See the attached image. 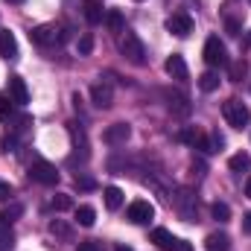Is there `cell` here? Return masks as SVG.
I'll return each mask as SVG.
<instances>
[{
	"mask_svg": "<svg viewBox=\"0 0 251 251\" xmlns=\"http://www.w3.org/2000/svg\"><path fill=\"white\" fill-rule=\"evenodd\" d=\"M222 117L228 120V126H234V128H243V126L251 123V108L243 102V100L231 97V100H225V102H222Z\"/></svg>",
	"mask_w": 251,
	"mask_h": 251,
	"instance_id": "6da1fadb",
	"label": "cell"
},
{
	"mask_svg": "<svg viewBox=\"0 0 251 251\" xmlns=\"http://www.w3.org/2000/svg\"><path fill=\"white\" fill-rule=\"evenodd\" d=\"M120 53H123L131 64H137V67H140V64H146V50H143V41H140L134 32H128V29H126L123 38H120Z\"/></svg>",
	"mask_w": 251,
	"mask_h": 251,
	"instance_id": "7a4b0ae2",
	"label": "cell"
},
{
	"mask_svg": "<svg viewBox=\"0 0 251 251\" xmlns=\"http://www.w3.org/2000/svg\"><path fill=\"white\" fill-rule=\"evenodd\" d=\"M204 62L210 64V67H225L228 62V50H225V44L219 41V35H210L207 41H204Z\"/></svg>",
	"mask_w": 251,
	"mask_h": 251,
	"instance_id": "3957f363",
	"label": "cell"
},
{
	"mask_svg": "<svg viewBox=\"0 0 251 251\" xmlns=\"http://www.w3.org/2000/svg\"><path fill=\"white\" fill-rule=\"evenodd\" d=\"M59 38H62V26H56V24H41V26L29 29V41L32 44H41V47L59 44Z\"/></svg>",
	"mask_w": 251,
	"mask_h": 251,
	"instance_id": "277c9868",
	"label": "cell"
},
{
	"mask_svg": "<svg viewBox=\"0 0 251 251\" xmlns=\"http://www.w3.org/2000/svg\"><path fill=\"white\" fill-rule=\"evenodd\" d=\"M29 176H32V181H38V184H44V187L59 184V173H56V167L47 164V161H35V164L29 167Z\"/></svg>",
	"mask_w": 251,
	"mask_h": 251,
	"instance_id": "5b68a950",
	"label": "cell"
},
{
	"mask_svg": "<svg viewBox=\"0 0 251 251\" xmlns=\"http://www.w3.org/2000/svg\"><path fill=\"white\" fill-rule=\"evenodd\" d=\"M164 97H167V105H170V111L176 114V117H190V111H193V102H190V97L184 91H164Z\"/></svg>",
	"mask_w": 251,
	"mask_h": 251,
	"instance_id": "8992f818",
	"label": "cell"
},
{
	"mask_svg": "<svg viewBox=\"0 0 251 251\" xmlns=\"http://www.w3.org/2000/svg\"><path fill=\"white\" fill-rule=\"evenodd\" d=\"M126 216H128V222H134V225H143V222H149V219L155 216V207H152V201H143V199H137V201H131V204H128Z\"/></svg>",
	"mask_w": 251,
	"mask_h": 251,
	"instance_id": "52a82bcc",
	"label": "cell"
},
{
	"mask_svg": "<svg viewBox=\"0 0 251 251\" xmlns=\"http://www.w3.org/2000/svg\"><path fill=\"white\" fill-rule=\"evenodd\" d=\"M167 29H170L173 35H178V38H187L190 32H193V18H190L187 12H176V15H170Z\"/></svg>",
	"mask_w": 251,
	"mask_h": 251,
	"instance_id": "ba28073f",
	"label": "cell"
},
{
	"mask_svg": "<svg viewBox=\"0 0 251 251\" xmlns=\"http://www.w3.org/2000/svg\"><path fill=\"white\" fill-rule=\"evenodd\" d=\"M91 100H94L97 108H111V105H114V91H111V85H102V82L91 85Z\"/></svg>",
	"mask_w": 251,
	"mask_h": 251,
	"instance_id": "9c48e42d",
	"label": "cell"
},
{
	"mask_svg": "<svg viewBox=\"0 0 251 251\" xmlns=\"http://www.w3.org/2000/svg\"><path fill=\"white\" fill-rule=\"evenodd\" d=\"M128 134H131V126L128 123H111L108 128H105V143L108 146H120V143H126L128 140Z\"/></svg>",
	"mask_w": 251,
	"mask_h": 251,
	"instance_id": "30bf717a",
	"label": "cell"
},
{
	"mask_svg": "<svg viewBox=\"0 0 251 251\" xmlns=\"http://www.w3.org/2000/svg\"><path fill=\"white\" fill-rule=\"evenodd\" d=\"M9 100L18 102V105H26L29 102V91H26V82L21 76H12L9 79Z\"/></svg>",
	"mask_w": 251,
	"mask_h": 251,
	"instance_id": "8fae6325",
	"label": "cell"
},
{
	"mask_svg": "<svg viewBox=\"0 0 251 251\" xmlns=\"http://www.w3.org/2000/svg\"><path fill=\"white\" fill-rule=\"evenodd\" d=\"M82 12H85V21L88 24H102L105 21V9L100 0H85L82 3Z\"/></svg>",
	"mask_w": 251,
	"mask_h": 251,
	"instance_id": "7c38bea8",
	"label": "cell"
},
{
	"mask_svg": "<svg viewBox=\"0 0 251 251\" xmlns=\"http://www.w3.org/2000/svg\"><path fill=\"white\" fill-rule=\"evenodd\" d=\"M67 131H70V140H73L76 152L82 149V155L88 158V134H85V128H82V126H79L76 120H73V123H67Z\"/></svg>",
	"mask_w": 251,
	"mask_h": 251,
	"instance_id": "4fadbf2b",
	"label": "cell"
},
{
	"mask_svg": "<svg viewBox=\"0 0 251 251\" xmlns=\"http://www.w3.org/2000/svg\"><path fill=\"white\" fill-rule=\"evenodd\" d=\"M164 67H167V73H170L173 79H178V82H184V79H187V64H184V59H181L178 53H173V56L167 59Z\"/></svg>",
	"mask_w": 251,
	"mask_h": 251,
	"instance_id": "5bb4252c",
	"label": "cell"
},
{
	"mask_svg": "<svg viewBox=\"0 0 251 251\" xmlns=\"http://www.w3.org/2000/svg\"><path fill=\"white\" fill-rule=\"evenodd\" d=\"M0 56L3 59H18V41L9 29H0Z\"/></svg>",
	"mask_w": 251,
	"mask_h": 251,
	"instance_id": "9a60e30c",
	"label": "cell"
},
{
	"mask_svg": "<svg viewBox=\"0 0 251 251\" xmlns=\"http://www.w3.org/2000/svg\"><path fill=\"white\" fill-rule=\"evenodd\" d=\"M152 243L161 251H176V243H178V240H176L167 228H155V231H152Z\"/></svg>",
	"mask_w": 251,
	"mask_h": 251,
	"instance_id": "2e32d148",
	"label": "cell"
},
{
	"mask_svg": "<svg viewBox=\"0 0 251 251\" xmlns=\"http://www.w3.org/2000/svg\"><path fill=\"white\" fill-rule=\"evenodd\" d=\"M204 249L207 251H228L231 249V240H228V234L216 231V234H210V237L204 240Z\"/></svg>",
	"mask_w": 251,
	"mask_h": 251,
	"instance_id": "e0dca14e",
	"label": "cell"
},
{
	"mask_svg": "<svg viewBox=\"0 0 251 251\" xmlns=\"http://www.w3.org/2000/svg\"><path fill=\"white\" fill-rule=\"evenodd\" d=\"M105 24H108L111 32H126V18L120 9H108L105 12Z\"/></svg>",
	"mask_w": 251,
	"mask_h": 251,
	"instance_id": "ac0fdd59",
	"label": "cell"
},
{
	"mask_svg": "<svg viewBox=\"0 0 251 251\" xmlns=\"http://www.w3.org/2000/svg\"><path fill=\"white\" fill-rule=\"evenodd\" d=\"M76 222H79L82 228H91V225L97 222V210H94L91 204H79V207H76Z\"/></svg>",
	"mask_w": 251,
	"mask_h": 251,
	"instance_id": "d6986e66",
	"label": "cell"
},
{
	"mask_svg": "<svg viewBox=\"0 0 251 251\" xmlns=\"http://www.w3.org/2000/svg\"><path fill=\"white\" fill-rule=\"evenodd\" d=\"M246 76H249V62L246 59H237V62L228 64V79L231 82H243Z\"/></svg>",
	"mask_w": 251,
	"mask_h": 251,
	"instance_id": "ffe728a7",
	"label": "cell"
},
{
	"mask_svg": "<svg viewBox=\"0 0 251 251\" xmlns=\"http://www.w3.org/2000/svg\"><path fill=\"white\" fill-rule=\"evenodd\" d=\"M105 207H108V210H120V207H123V190L120 187H105Z\"/></svg>",
	"mask_w": 251,
	"mask_h": 251,
	"instance_id": "44dd1931",
	"label": "cell"
},
{
	"mask_svg": "<svg viewBox=\"0 0 251 251\" xmlns=\"http://www.w3.org/2000/svg\"><path fill=\"white\" fill-rule=\"evenodd\" d=\"M199 88H201L204 94H210V91H216V88H219V73H213V70H207V73H201V76H199Z\"/></svg>",
	"mask_w": 251,
	"mask_h": 251,
	"instance_id": "7402d4cb",
	"label": "cell"
},
{
	"mask_svg": "<svg viewBox=\"0 0 251 251\" xmlns=\"http://www.w3.org/2000/svg\"><path fill=\"white\" fill-rule=\"evenodd\" d=\"M228 167H231L234 173H243V170H249V167H251V155H249V152H237V155H231Z\"/></svg>",
	"mask_w": 251,
	"mask_h": 251,
	"instance_id": "603a6c76",
	"label": "cell"
},
{
	"mask_svg": "<svg viewBox=\"0 0 251 251\" xmlns=\"http://www.w3.org/2000/svg\"><path fill=\"white\" fill-rule=\"evenodd\" d=\"M21 213H24V207H21V204H12V207L0 210V228H9V225H12Z\"/></svg>",
	"mask_w": 251,
	"mask_h": 251,
	"instance_id": "cb8c5ba5",
	"label": "cell"
},
{
	"mask_svg": "<svg viewBox=\"0 0 251 251\" xmlns=\"http://www.w3.org/2000/svg\"><path fill=\"white\" fill-rule=\"evenodd\" d=\"M50 234H56V237H64V240H70V237H73V228H70L67 222H62V219H53V222H50Z\"/></svg>",
	"mask_w": 251,
	"mask_h": 251,
	"instance_id": "d4e9b609",
	"label": "cell"
},
{
	"mask_svg": "<svg viewBox=\"0 0 251 251\" xmlns=\"http://www.w3.org/2000/svg\"><path fill=\"white\" fill-rule=\"evenodd\" d=\"M210 213H213V219H216V222H228V219H231V207H228L225 201H213Z\"/></svg>",
	"mask_w": 251,
	"mask_h": 251,
	"instance_id": "484cf974",
	"label": "cell"
},
{
	"mask_svg": "<svg viewBox=\"0 0 251 251\" xmlns=\"http://www.w3.org/2000/svg\"><path fill=\"white\" fill-rule=\"evenodd\" d=\"M196 137H199V128H196V126H187V128L178 131V140L187 143V146H196Z\"/></svg>",
	"mask_w": 251,
	"mask_h": 251,
	"instance_id": "4316f807",
	"label": "cell"
},
{
	"mask_svg": "<svg viewBox=\"0 0 251 251\" xmlns=\"http://www.w3.org/2000/svg\"><path fill=\"white\" fill-rule=\"evenodd\" d=\"M91 50H94V38L85 32V35L79 38V56H91Z\"/></svg>",
	"mask_w": 251,
	"mask_h": 251,
	"instance_id": "83f0119b",
	"label": "cell"
},
{
	"mask_svg": "<svg viewBox=\"0 0 251 251\" xmlns=\"http://www.w3.org/2000/svg\"><path fill=\"white\" fill-rule=\"evenodd\" d=\"M50 207H53V210H67V207H70V196H64V193H59V196H53Z\"/></svg>",
	"mask_w": 251,
	"mask_h": 251,
	"instance_id": "f1b7e54d",
	"label": "cell"
},
{
	"mask_svg": "<svg viewBox=\"0 0 251 251\" xmlns=\"http://www.w3.org/2000/svg\"><path fill=\"white\" fill-rule=\"evenodd\" d=\"M0 120H12V100L0 94Z\"/></svg>",
	"mask_w": 251,
	"mask_h": 251,
	"instance_id": "f546056e",
	"label": "cell"
},
{
	"mask_svg": "<svg viewBox=\"0 0 251 251\" xmlns=\"http://www.w3.org/2000/svg\"><path fill=\"white\" fill-rule=\"evenodd\" d=\"M76 251H102V246H100L97 240H82V243L76 246Z\"/></svg>",
	"mask_w": 251,
	"mask_h": 251,
	"instance_id": "4dcf8cb0",
	"label": "cell"
},
{
	"mask_svg": "<svg viewBox=\"0 0 251 251\" xmlns=\"http://www.w3.org/2000/svg\"><path fill=\"white\" fill-rule=\"evenodd\" d=\"M240 29H243V26H240L237 18H228V21H225V32H228V35H240Z\"/></svg>",
	"mask_w": 251,
	"mask_h": 251,
	"instance_id": "1f68e13d",
	"label": "cell"
},
{
	"mask_svg": "<svg viewBox=\"0 0 251 251\" xmlns=\"http://www.w3.org/2000/svg\"><path fill=\"white\" fill-rule=\"evenodd\" d=\"M76 187H82V190H94L97 184H94V178H85V176H76Z\"/></svg>",
	"mask_w": 251,
	"mask_h": 251,
	"instance_id": "d6a6232c",
	"label": "cell"
},
{
	"mask_svg": "<svg viewBox=\"0 0 251 251\" xmlns=\"http://www.w3.org/2000/svg\"><path fill=\"white\" fill-rule=\"evenodd\" d=\"M9 196H12V187H9L6 181H0V201H6Z\"/></svg>",
	"mask_w": 251,
	"mask_h": 251,
	"instance_id": "836d02e7",
	"label": "cell"
},
{
	"mask_svg": "<svg viewBox=\"0 0 251 251\" xmlns=\"http://www.w3.org/2000/svg\"><path fill=\"white\" fill-rule=\"evenodd\" d=\"M15 149V137L9 134V137H3V152H12Z\"/></svg>",
	"mask_w": 251,
	"mask_h": 251,
	"instance_id": "e575fe53",
	"label": "cell"
},
{
	"mask_svg": "<svg viewBox=\"0 0 251 251\" xmlns=\"http://www.w3.org/2000/svg\"><path fill=\"white\" fill-rule=\"evenodd\" d=\"M176 251H193V246H190L187 240H178V243H176Z\"/></svg>",
	"mask_w": 251,
	"mask_h": 251,
	"instance_id": "d590c367",
	"label": "cell"
},
{
	"mask_svg": "<svg viewBox=\"0 0 251 251\" xmlns=\"http://www.w3.org/2000/svg\"><path fill=\"white\" fill-rule=\"evenodd\" d=\"M193 173H196V176H204V164H201V161H193Z\"/></svg>",
	"mask_w": 251,
	"mask_h": 251,
	"instance_id": "8d00e7d4",
	"label": "cell"
},
{
	"mask_svg": "<svg viewBox=\"0 0 251 251\" xmlns=\"http://www.w3.org/2000/svg\"><path fill=\"white\" fill-rule=\"evenodd\" d=\"M243 228H246V231H251V213H246V216H243Z\"/></svg>",
	"mask_w": 251,
	"mask_h": 251,
	"instance_id": "74e56055",
	"label": "cell"
},
{
	"mask_svg": "<svg viewBox=\"0 0 251 251\" xmlns=\"http://www.w3.org/2000/svg\"><path fill=\"white\" fill-rule=\"evenodd\" d=\"M246 196L251 199V176H249V181H246Z\"/></svg>",
	"mask_w": 251,
	"mask_h": 251,
	"instance_id": "f35d334b",
	"label": "cell"
},
{
	"mask_svg": "<svg viewBox=\"0 0 251 251\" xmlns=\"http://www.w3.org/2000/svg\"><path fill=\"white\" fill-rule=\"evenodd\" d=\"M117 251H131V249H128V246H117Z\"/></svg>",
	"mask_w": 251,
	"mask_h": 251,
	"instance_id": "ab89813d",
	"label": "cell"
},
{
	"mask_svg": "<svg viewBox=\"0 0 251 251\" xmlns=\"http://www.w3.org/2000/svg\"><path fill=\"white\" fill-rule=\"evenodd\" d=\"M246 44H249V47H251V32H249V38H246Z\"/></svg>",
	"mask_w": 251,
	"mask_h": 251,
	"instance_id": "60d3db41",
	"label": "cell"
},
{
	"mask_svg": "<svg viewBox=\"0 0 251 251\" xmlns=\"http://www.w3.org/2000/svg\"><path fill=\"white\" fill-rule=\"evenodd\" d=\"M12 3H21V0H12Z\"/></svg>",
	"mask_w": 251,
	"mask_h": 251,
	"instance_id": "b9f144b4",
	"label": "cell"
},
{
	"mask_svg": "<svg viewBox=\"0 0 251 251\" xmlns=\"http://www.w3.org/2000/svg\"><path fill=\"white\" fill-rule=\"evenodd\" d=\"M137 3H140V0H137Z\"/></svg>",
	"mask_w": 251,
	"mask_h": 251,
	"instance_id": "7bdbcfd3",
	"label": "cell"
}]
</instances>
